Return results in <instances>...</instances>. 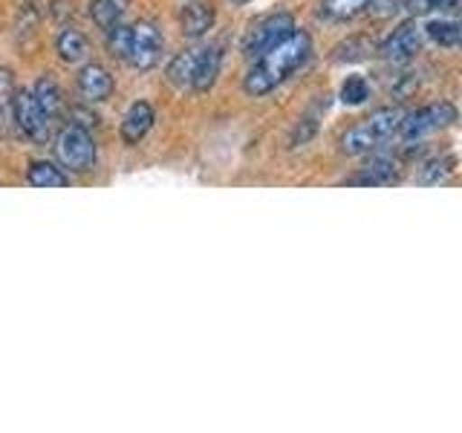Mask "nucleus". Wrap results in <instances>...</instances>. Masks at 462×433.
Segmentation results:
<instances>
[{
	"mask_svg": "<svg viewBox=\"0 0 462 433\" xmlns=\"http://www.w3.org/2000/svg\"><path fill=\"white\" fill-rule=\"evenodd\" d=\"M55 156L72 173H90L96 168V142L81 124H67L55 139Z\"/></svg>",
	"mask_w": 462,
	"mask_h": 433,
	"instance_id": "4",
	"label": "nucleus"
},
{
	"mask_svg": "<svg viewBox=\"0 0 462 433\" xmlns=\"http://www.w3.org/2000/svg\"><path fill=\"white\" fill-rule=\"evenodd\" d=\"M396 180H399L396 159L379 156V159H373L367 168H361V173L350 180V185H393Z\"/></svg>",
	"mask_w": 462,
	"mask_h": 433,
	"instance_id": "11",
	"label": "nucleus"
},
{
	"mask_svg": "<svg viewBox=\"0 0 462 433\" xmlns=\"http://www.w3.org/2000/svg\"><path fill=\"white\" fill-rule=\"evenodd\" d=\"M404 115H408V110L390 107V110L373 113L370 119H365V122L353 124L341 136V142H338L341 153H346V156H361V153H370L375 148H382L384 142H390L402 130Z\"/></svg>",
	"mask_w": 462,
	"mask_h": 433,
	"instance_id": "2",
	"label": "nucleus"
},
{
	"mask_svg": "<svg viewBox=\"0 0 462 433\" xmlns=\"http://www.w3.org/2000/svg\"><path fill=\"white\" fill-rule=\"evenodd\" d=\"M130 43H134V29L119 23L113 26L107 32V50L113 52V58H122V61H127L130 58Z\"/></svg>",
	"mask_w": 462,
	"mask_h": 433,
	"instance_id": "21",
	"label": "nucleus"
},
{
	"mask_svg": "<svg viewBox=\"0 0 462 433\" xmlns=\"http://www.w3.org/2000/svg\"><path fill=\"white\" fill-rule=\"evenodd\" d=\"M370 0H324L321 14L327 21H353L358 14H365Z\"/></svg>",
	"mask_w": 462,
	"mask_h": 433,
	"instance_id": "18",
	"label": "nucleus"
},
{
	"mask_svg": "<svg viewBox=\"0 0 462 433\" xmlns=\"http://www.w3.org/2000/svg\"><path fill=\"white\" fill-rule=\"evenodd\" d=\"M312 52V41L307 32H292L286 41H281L278 47L269 50L266 55L257 58V64L245 76V93L249 96H266L274 87L283 84L292 72H298Z\"/></svg>",
	"mask_w": 462,
	"mask_h": 433,
	"instance_id": "1",
	"label": "nucleus"
},
{
	"mask_svg": "<svg viewBox=\"0 0 462 433\" xmlns=\"http://www.w3.org/2000/svg\"><path fill=\"white\" fill-rule=\"evenodd\" d=\"M12 119L32 144H50V115L38 105L35 93L18 90L12 96Z\"/></svg>",
	"mask_w": 462,
	"mask_h": 433,
	"instance_id": "6",
	"label": "nucleus"
},
{
	"mask_svg": "<svg viewBox=\"0 0 462 433\" xmlns=\"http://www.w3.org/2000/svg\"><path fill=\"white\" fill-rule=\"evenodd\" d=\"M292 32H295V18H292V14L274 12V14H266V18L254 21L249 29H245L240 50H243L245 58H260V55H266L269 50L278 47V43L286 41Z\"/></svg>",
	"mask_w": 462,
	"mask_h": 433,
	"instance_id": "3",
	"label": "nucleus"
},
{
	"mask_svg": "<svg viewBox=\"0 0 462 433\" xmlns=\"http://www.w3.org/2000/svg\"><path fill=\"white\" fill-rule=\"evenodd\" d=\"M162 32H159L156 23L142 21L134 26V43H130V58L127 61L134 64L136 69H153L159 61H162Z\"/></svg>",
	"mask_w": 462,
	"mask_h": 433,
	"instance_id": "7",
	"label": "nucleus"
},
{
	"mask_svg": "<svg viewBox=\"0 0 462 433\" xmlns=\"http://www.w3.org/2000/svg\"><path fill=\"white\" fill-rule=\"evenodd\" d=\"M55 50L61 55V61L67 64H81L87 55H90V41H87L79 29H64L55 41Z\"/></svg>",
	"mask_w": 462,
	"mask_h": 433,
	"instance_id": "14",
	"label": "nucleus"
},
{
	"mask_svg": "<svg viewBox=\"0 0 462 433\" xmlns=\"http://www.w3.org/2000/svg\"><path fill=\"white\" fill-rule=\"evenodd\" d=\"M26 182L32 188H64L67 177L52 162H32L26 170Z\"/></svg>",
	"mask_w": 462,
	"mask_h": 433,
	"instance_id": "17",
	"label": "nucleus"
},
{
	"mask_svg": "<svg viewBox=\"0 0 462 433\" xmlns=\"http://www.w3.org/2000/svg\"><path fill=\"white\" fill-rule=\"evenodd\" d=\"M454 122H457V107L448 105V101H437V105L413 110V113L404 115L399 134H402L404 142H416V139L439 134V130L451 127Z\"/></svg>",
	"mask_w": 462,
	"mask_h": 433,
	"instance_id": "5",
	"label": "nucleus"
},
{
	"mask_svg": "<svg viewBox=\"0 0 462 433\" xmlns=\"http://www.w3.org/2000/svg\"><path fill=\"white\" fill-rule=\"evenodd\" d=\"M419 50H422V32H419V26L413 21H408L387 35V41L382 43L379 52H382V58H387V61L404 64V61H411Z\"/></svg>",
	"mask_w": 462,
	"mask_h": 433,
	"instance_id": "8",
	"label": "nucleus"
},
{
	"mask_svg": "<svg viewBox=\"0 0 462 433\" xmlns=\"http://www.w3.org/2000/svg\"><path fill=\"white\" fill-rule=\"evenodd\" d=\"M425 35L433 43H442V47H457L462 43V23H451V21H430L425 26Z\"/></svg>",
	"mask_w": 462,
	"mask_h": 433,
	"instance_id": "20",
	"label": "nucleus"
},
{
	"mask_svg": "<svg viewBox=\"0 0 462 433\" xmlns=\"http://www.w3.org/2000/svg\"><path fill=\"white\" fill-rule=\"evenodd\" d=\"M235 4H249V0H235Z\"/></svg>",
	"mask_w": 462,
	"mask_h": 433,
	"instance_id": "26",
	"label": "nucleus"
},
{
	"mask_svg": "<svg viewBox=\"0 0 462 433\" xmlns=\"http://www.w3.org/2000/svg\"><path fill=\"white\" fill-rule=\"evenodd\" d=\"M127 4L130 0H93V6H90V18L98 29H110L113 26H119L122 18H125V12H127Z\"/></svg>",
	"mask_w": 462,
	"mask_h": 433,
	"instance_id": "15",
	"label": "nucleus"
},
{
	"mask_svg": "<svg viewBox=\"0 0 462 433\" xmlns=\"http://www.w3.org/2000/svg\"><path fill=\"white\" fill-rule=\"evenodd\" d=\"M197 58H199V50L180 52V55L171 61V67H168V81H171V84H177V87H194Z\"/></svg>",
	"mask_w": 462,
	"mask_h": 433,
	"instance_id": "16",
	"label": "nucleus"
},
{
	"mask_svg": "<svg viewBox=\"0 0 462 433\" xmlns=\"http://www.w3.org/2000/svg\"><path fill=\"white\" fill-rule=\"evenodd\" d=\"M35 98H38V105L43 107V113L50 115V119H58L64 110V98H61V90H58V84L52 78H38L35 84Z\"/></svg>",
	"mask_w": 462,
	"mask_h": 433,
	"instance_id": "19",
	"label": "nucleus"
},
{
	"mask_svg": "<svg viewBox=\"0 0 462 433\" xmlns=\"http://www.w3.org/2000/svg\"><path fill=\"white\" fill-rule=\"evenodd\" d=\"M370 98V87L367 81L361 78V76H350L344 81L341 87V101L344 105H365V101Z\"/></svg>",
	"mask_w": 462,
	"mask_h": 433,
	"instance_id": "22",
	"label": "nucleus"
},
{
	"mask_svg": "<svg viewBox=\"0 0 462 433\" xmlns=\"http://www.w3.org/2000/svg\"><path fill=\"white\" fill-rule=\"evenodd\" d=\"M451 173H454L451 159H430V162L422 168V173H419V182H422V185H437L445 177H451Z\"/></svg>",
	"mask_w": 462,
	"mask_h": 433,
	"instance_id": "23",
	"label": "nucleus"
},
{
	"mask_svg": "<svg viewBox=\"0 0 462 433\" xmlns=\"http://www.w3.org/2000/svg\"><path fill=\"white\" fill-rule=\"evenodd\" d=\"M156 122V113L153 107L148 105V101H136V105H130V110L125 113V119H122V139L125 144H139L144 136L151 134V127Z\"/></svg>",
	"mask_w": 462,
	"mask_h": 433,
	"instance_id": "9",
	"label": "nucleus"
},
{
	"mask_svg": "<svg viewBox=\"0 0 462 433\" xmlns=\"http://www.w3.org/2000/svg\"><path fill=\"white\" fill-rule=\"evenodd\" d=\"M457 0H408L404 9L413 12V14H422V12H430V9H451Z\"/></svg>",
	"mask_w": 462,
	"mask_h": 433,
	"instance_id": "25",
	"label": "nucleus"
},
{
	"mask_svg": "<svg viewBox=\"0 0 462 433\" xmlns=\"http://www.w3.org/2000/svg\"><path fill=\"white\" fill-rule=\"evenodd\" d=\"M185 38H202L214 26V9L206 4H188L180 14Z\"/></svg>",
	"mask_w": 462,
	"mask_h": 433,
	"instance_id": "12",
	"label": "nucleus"
},
{
	"mask_svg": "<svg viewBox=\"0 0 462 433\" xmlns=\"http://www.w3.org/2000/svg\"><path fill=\"white\" fill-rule=\"evenodd\" d=\"M79 93L87 101H107L113 96V76L98 64H87L79 72Z\"/></svg>",
	"mask_w": 462,
	"mask_h": 433,
	"instance_id": "10",
	"label": "nucleus"
},
{
	"mask_svg": "<svg viewBox=\"0 0 462 433\" xmlns=\"http://www.w3.org/2000/svg\"><path fill=\"white\" fill-rule=\"evenodd\" d=\"M220 61H223V52L220 47H206L199 50V58H197V76H194V90H208L214 87L217 76H220Z\"/></svg>",
	"mask_w": 462,
	"mask_h": 433,
	"instance_id": "13",
	"label": "nucleus"
},
{
	"mask_svg": "<svg viewBox=\"0 0 462 433\" xmlns=\"http://www.w3.org/2000/svg\"><path fill=\"white\" fill-rule=\"evenodd\" d=\"M404 4H408V0H370L367 14L375 21H387V18H393V14H399Z\"/></svg>",
	"mask_w": 462,
	"mask_h": 433,
	"instance_id": "24",
	"label": "nucleus"
}]
</instances>
